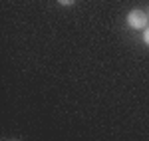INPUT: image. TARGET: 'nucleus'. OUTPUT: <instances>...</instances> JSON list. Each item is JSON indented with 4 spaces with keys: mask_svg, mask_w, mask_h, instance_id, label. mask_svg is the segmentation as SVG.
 Masks as SVG:
<instances>
[{
    "mask_svg": "<svg viewBox=\"0 0 149 141\" xmlns=\"http://www.w3.org/2000/svg\"><path fill=\"white\" fill-rule=\"evenodd\" d=\"M143 42H145V46H149V26L143 30Z\"/></svg>",
    "mask_w": 149,
    "mask_h": 141,
    "instance_id": "nucleus-2",
    "label": "nucleus"
},
{
    "mask_svg": "<svg viewBox=\"0 0 149 141\" xmlns=\"http://www.w3.org/2000/svg\"><path fill=\"white\" fill-rule=\"evenodd\" d=\"M125 20H127V26H129L131 30H145V28H147V22H149V16L143 10L135 8V10H131L127 14Z\"/></svg>",
    "mask_w": 149,
    "mask_h": 141,
    "instance_id": "nucleus-1",
    "label": "nucleus"
},
{
    "mask_svg": "<svg viewBox=\"0 0 149 141\" xmlns=\"http://www.w3.org/2000/svg\"><path fill=\"white\" fill-rule=\"evenodd\" d=\"M58 2H60L62 6H72V4H74L76 0H58Z\"/></svg>",
    "mask_w": 149,
    "mask_h": 141,
    "instance_id": "nucleus-3",
    "label": "nucleus"
}]
</instances>
